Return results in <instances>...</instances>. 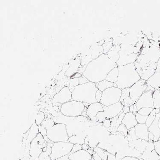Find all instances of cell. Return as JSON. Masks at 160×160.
<instances>
[{"mask_svg":"<svg viewBox=\"0 0 160 160\" xmlns=\"http://www.w3.org/2000/svg\"><path fill=\"white\" fill-rule=\"evenodd\" d=\"M106 53H103L88 64L82 75L90 82H99L106 79L111 70L116 66Z\"/></svg>","mask_w":160,"mask_h":160,"instance_id":"cell-1","label":"cell"},{"mask_svg":"<svg viewBox=\"0 0 160 160\" xmlns=\"http://www.w3.org/2000/svg\"><path fill=\"white\" fill-rule=\"evenodd\" d=\"M160 58V49L153 45H148L143 48L134 64L136 69L156 70Z\"/></svg>","mask_w":160,"mask_h":160,"instance_id":"cell-2","label":"cell"},{"mask_svg":"<svg viewBox=\"0 0 160 160\" xmlns=\"http://www.w3.org/2000/svg\"><path fill=\"white\" fill-rule=\"evenodd\" d=\"M119 75L118 81L114 83V87L122 89L130 88L141 79L134 63L118 66Z\"/></svg>","mask_w":160,"mask_h":160,"instance_id":"cell-3","label":"cell"},{"mask_svg":"<svg viewBox=\"0 0 160 160\" xmlns=\"http://www.w3.org/2000/svg\"><path fill=\"white\" fill-rule=\"evenodd\" d=\"M98 88L95 83L89 82L75 87L72 93V100L88 104L97 102L96 94Z\"/></svg>","mask_w":160,"mask_h":160,"instance_id":"cell-4","label":"cell"},{"mask_svg":"<svg viewBox=\"0 0 160 160\" xmlns=\"http://www.w3.org/2000/svg\"><path fill=\"white\" fill-rule=\"evenodd\" d=\"M46 136L50 141L55 143L59 142H68L69 137L65 123H55L47 132Z\"/></svg>","mask_w":160,"mask_h":160,"instance_id":"cell-5","label":"cell"},{"mask_svg":"<svg viewBox=\"0 0 160 160\" xmlns=\"http://www.w3.org/2000/svg\"><path fill=\"white\" fill-rule=\"evenodd\" d=\"M85 108L82 102L72 100L62 105L60 112L66 117L75 118L82 115Z\"/></svg>","mask_w":160,"mask_h":160,"instance_id":"cell-6","label":"cell"},{"mask_svg":"<svg viewBox=\"0 0 160 160\" xmlns=\"http://www.w3.org/2000/svg\"><path fill=\"white\" fill-rule=\"evenodd\" d=\"M74 145L68 142L53 143L49 157L51 160H56L69 155Z\"/></svg>","mask_w":160,"mask_h":160,"instance_id":"cell-7","label":"cell"},{"mask_svg":"<svg viewBox=\"0 0 160 160\" xmlns=\"http://www.w3.org/2000/svg\"><path fill=\"white\" fill-rule=\"evenodd\" d=\"M122 91L116 87H111L102 92L100 103L103 106H108L118 103L121 99Z\"/></svg>","mask_w":160,"mask_h":160,"instance_id":"cell-8","label":"cell"},{"mask_svg":"<svg viewBox=\"0 0 160 160\" xmlns=\"http://www.w3.org/2000/svg\"><path fill=\"white\" fill-rule=\"evenodd\" d=\"M155 91V89L148 85L145 92L135 103L138 111L143 108H151L154 109L152 96Z\"/></svg>","mask_w":160,"mask_h":160,"instance_id":"cell-9","label":"cell"},{"mask_svg":"<svg viewBox=\"0 0 160 160\" xmlns=\"http://www.w3.org/2000/svg\"><path fill=\"white\" fill-rule=\"evenodd\" d=\"M71 100H72V92L68 86H65L53 97L52 106L61 107L62 105Z\"/></svg>","mask_w":160,"mask_h":160,"instance_id":"cell-10","label":"cell"},{"mask_svg":"<svg viewBox=\"0 0 160 160\" xmlns=\"http://www.w3.org/2000/svg\"><path fill=\"white\" fill-rule=\"evenodd\" d=\"M148 84L147 81L141 79L130 88V97L135 103L145 92Z\"/></svg>","mask_w":160,"mask_h":160,"instance_id":"cell-11","label":"cell"},{"mask_svg":"<svg viewBox=\"0 0 160 160\" xmlns=\"http://www.w3.org/2000/svg\"><path fill=\"white\" fill-rule=\"evenodd\" d=\"M103 113L106 119H110L120 116L122 112L123 106L121 102H118L111 106H106L102 105Z\"/></svg>","mask_w":160,"mask_h":160,"instance_id":"cell-12","label":"cell"},{"mask_svg":"<svg viewBox=\"0 0 160 160\" xmlns=\"http://www.w3.org/2000/svg\"><path fill=\"white\" fill-rule=\"evenodd\" d=\"M138 53H129L125 51H119L120 58L116 62L118 66H124L128 64L134 63L137 59Z\"/></svg>","mask_w":160,"mask_h":160,"instance_id":"cell-13","label":"cell"},{"mask_svg":"<svg viewBox=\"0 0 160 160\" xmlns=\"http://www.w3.org/2000/svg\"><path fill=\"white\" fill-rule=\"evenodd\" d=\"M44 148H46L44 137L41 134L38 133L37 136L31 142L30 153H32L34 151V153L39 155L42 152V149Z\"/></svg>","mask_w":160,"mask_h":160,"instance_id":"cell-14","label":"cell"},{"mask_svg":"<svg viewBox=\"0 0 160 160\" xmlns=\"http://www.w3.org/2000/svg\"><path fill=\"white\" fill-rule=\"evenodd\" d=\"M100 112H103L102 105L100 102H96L89 105L86 109V114L88 117L93 122H96L97 114Z\"/></svg>","mask_w":160,"mask_h":160,"instance_id":"cell-15","label":"cell"},{"mask_svg":"<svg viewBox=\"0 0 160 160\" xmlns=\"http://www.w3.org/2000/svg\"><path fill=\"white\" fill-rule=\"evenodd\" d=\"M135 133L138 138L141 140L149 141V131L145 124H138L135 127Z\"/></svg>","mask_w":160,"mask_h":160,"instance_id":"cell-16","label":"cell"},{"mask_svg":"<svg viewBox=\"0 0 160 160\" xmlns=\"http://www.w3.org/2000/svg\"><path fill=\"white\" fill-rule=\"evenodd\" d=\"M92 158L89 152L83 149L68 155L70 160H91Z\"/></svg>","mask_w":160,"mask_h":160,"instance_id":"cell-17","label":"cell"},{"mask_svg":"<svg viewBox=\"0 0 160 160\" xmlns=\"http://www.w3.org/2000/svg\"><path fill=\"white\" fill-rule=\"evenodd\" d=\"M160 118V112L156 114V118L151 125L148 127V130L153 134L155 138L153 142L158 141L160 137V129L158 127V121Z\"/></svg>","mask_w":160,"mask_h":160,"instance_id":"cell-18","label":"cell"},{"mask_svg":"<svg viewBox=\"0 0 160 160\" xmlns=\"http://www.w3.org/2000/svg\"><path fill=\"white\" fill-rule=\"evenodd\" d=\"M122 122L125 125L128 130L134 128L138 124L135 115L130 112L125 114L122 119Z\"/></svg>","mask_w":160,"mask_h":160,"instance_id":"cell-19","label":"cell"},{"mask_svg":"<svg viewBox=\"0 0 160 160\" xmlns=\"http://www.w3.org/2000/svg\"><path fill=\"white\" fill-rule=\"evenodd\" d=\"M139 158L141 160H160V156L155 149L146 148Z\"/></svg>","mask_w":160,"mask_h":160,"instance_id":"cell-20","label":"cell"},{"mask_svg":"<svg viewBox=\"0 0 160 160\" xmlns=\"http://www.w3.org/2000/svg\"><path fill=\"white\" fill-rule=\"evenodd\" d=\"M81 60L80 59H76L72 61L71 65L65 72V75L72 77L78 73V69L81 65Z\"/></svg>","mask_w":160,"mask_h":160,"instance_id":"cell-21","label":"cell"},{"mask_svg":"<svg viewBox=\"0 0 160 160\" xmlns=\"http://www.w3.org/2000/svg\"><path fill=\"white\" fill-rule=\"evenodd\" d=\"M121 51V45L117 44V45L113 46L112 48L109 50V51L106 54H107L108 58L112 61L116 63L117 62L119 58H120L119 52V51Z\"/></svg>","mask_w":160,"mask_h":160,"instance_id":"cell-22","label":"cell"},{"mask_svg":"<svg viewBox=\"0 0 160 160\" xmlns=\"http://www.w3.org/2000/svg\"><path fill=\"white\" fill-rule=\"evenodd\" d=\"M147 83L155 90L160 91V73H155L149 78Z\"/></svg>","mask_w":160,"mask_h":160,"instance_id":"cell-23","label":"cell"},{"mask_svg":"<svg viewBox=\"0 0 160 160\" xmlns=\"http://www.w3.org/2000/svg\"><path fill=\"white\" fill-rule=\"evenodd\" d=\"M104 53L103 48L100 46H96L92 48L89 51L88 54L85 55L92 61L98 58L99 56Z\"/></svg>","mask_w":160,"mask_h":160,"instance_id":"cell-24","label":"cell"},{"mask_svg":"<svg viewBox=\"0 0 160 160\" xmlns=\"http://www.w3.org/2000/svg\"><path fill=\"white\" fill-rule=\"evenodd\" d=\"M137 71L141 79L147 81L155 73V70L154 69H137Z\"/></svg>","mask_w":160,"mask_h":160,"instance_id":"cell-25","label":"cell"},{"mask_svg":"<svg viewBox=\"0 0 160 160\" xmlns=\"http://www.w3.org/2000/svg\"><path fill=\"white\" fill-rule=\"evenodd\" d=\"M119 71L118 68V66L116 65L115 68L111 70L109 73H108V75L106 77V80L115 83L118 81V77Z\"/></svg>","mask_w":160,"mask_h":160,"instance_id":"cell-26","label":"cell"},{"mask_svg":"<svg viewBox=\"0 0 160 160\" xmlns=\"http://www.w3.org/2000/svg\"><path fill=\"white\" fill-rule=\"evenodd\" d=\"M113 87H114L113 83L110 82L105 79L99 82L98 88L99 90L103 92L107 89Z\"/></svg>","mask_w":160,"mask_h":160,"instance_id":"cell-27","label":"cell"},{"mask_svg":"<svg viewBox=\"0 0 160 160\" xmlns=\"http://www.w3.org/2000/svg\"><path fill=\"white\" fill-rule=\"evenodd\" d=\"M153 102L154 108H160V91L155 90L153 93Z\"/></svg>","mask_w":160,"mask_h":160,"instance_id":"cell-28","label":"cell"},{"mask_svg":"<svg viewBox=\"0 0 160 160\" xmlns=\"http://www.w3.org/2000/svg\"><path fill=\"white\" fill-rule=\"evenodd\" d=\"M44 119L45 115L44 113L41 111H38L35 119V123L38 126H39L44 121Z\"/></svg>","mask_w":160,"mask_h":160,"instance_id":"cell-29","label":"cell"},{"mask_svg":"<svg viewBox=\"0 0 160 160\" xmlns=\"http://www.w3.org/2000/svg\"><path fill=\"white\" fill-rule=\"evenodd\" d=\"M156 113L155 112V109L154 108L151 113H150V114L148 116V119H147V121H146L145 124L147 126V127H149L152 122H154V120L156 118Z\"/></svg>","mask_w":160,"mask_h":160,"instance_id":"cell-30","label":"cell"},{"mask_svg":"<svg viewBox=\"0 0 160 160\" xmlns=\"http://www.w3.org/2000/svg\"><path fill=\"white\" fill-rule=\"evenodd\" d=\"M55 124V123L53 120L52 119L50 118L46 119V120L44 119V121H43V122H42L41 125L48 130V129H49L50 128H51V127L54 125Z\"/></svg>","mask_w":160,"mask_h":160,"instance_id":"cell-31","label":"cell"},{"mask_svg":"<svg viewBox=\"0 0 160 160\" xmlns=\"http://www.w3.org/2000/svg\"><path fill=\"white\" fill-rule=\"evenodd\" d=\"M121 91H122V94L119 101V102H122L127 98L130 97V88L122 89H121Z\"/></svg>","mask_w":160,"mask_h":160,"instance_id":"cell-32","label":"cell"},{"mask_svg":"<svg viewBox=\"0 0 160 160\" xmlns=\"http://www.w3.org/2000/svg\"><path fill=\"white\" fill-rule=\"evenodd\" d=\"M153 109L154 108H141L138 112V113L142 116H148Z\"/></svg>","mask_w":160,"mask_h":160,"instance_id":"cell-33","label":"cell"},{"mask_svg":"<svg viewBox=\"0 0 160 160\" xmlns=\"http://www.w3.org/2000/svg\"><path fill=\"white\" fill-rule=\"evenodd\" d=\"M118 132L121 133V135H123L125 137H126L128 135V130L127 129L125 125L123 123H121L118 128L117 131Z\"/></svg>","mask_w":160,"mask_h":160,"instance_id":"cell-34","label":"cell"},{"mask_svg":"<svg viewBox=\"0 0 160 160\" xmlns=\"http://www.w3.org/2000/svg\"><path fill=\"white\" fill-rule=\"evenodd\" d=\"M148 117L142 116V115L139 114L138 113L135 115V118H136L137 121L138 122V124H145Z\"/></svg>","mask_w":160,"mask_h":160,"instance_id":"cell-35","label":"cell"},{"mask_svg":"<svg viewBox=\"0 0 160 160\" xmlns=\"http://www.w3.org/2000/svg\"><path fill=\"white\" fill-rule=\"evenodd\" d=\"M112 43V42H108L102 44V47L103 48L104 53H107L109 51L113 46Z\"/></svg>","mask_w":160,"mask_h":160,"instance_id":"cell-36","label":"cell"},{"mask_svg":"<svg viewBox=\"0 0 160 160\" xmlns=\"http://www.w3.org/2000/svg\"><path fill=\"white\" fill-rule=\"evenodd\" d=\"M121 103H122V104L124 106H126L130 107V106L135 104V102L130 97H129L125 99Z\"/></svg>","mask_w":160,"mask_h":160,"instance_id":"cell-37","label":"cell"},{"mask_svg":"<svg viewBox=\"0 0 160 160\" xmlns=\"http://www.w3.org/2000/svg\"><path fill=\"white\" fill-rule=\"evenodd\" d=\"M79 85V78H71L70 81V86L76 87Z\"/></svg>","mask_w":160,"mask_h":160,"instance_id":"cell-38","label":"cell"},{"mask_svg":"<svg viewBox=\"0 0 160 160\" xmlns=\"http://www.w3.org/2000/svg\"><path fill=\"white\" fill-rule=\"evenodd\" d=\"M82 149V145L74 144L73 149H72V151L71 152L70 154H69V155H70V154L76 152L78 151L81 150V149Z\"/></svg>","mask_w":160,"mask_h":160,"instance_id":"cell-39","label":"cell"},{"mask_svg":"<svg viewBox=\"0 0 160 160\" xmlns=\"http://www.w3.org/2000/svg\"><path fill=\"white\" fill-rule=\"evenodd\" d=\"M38 131H39V133L41 134L44 137L46 135L47 130L46 128L42 127L41 125H40L38 126Z\"/></svg>","mask_w":160,"mask_h":160,"instance_id":"cell-40","label":"cell"},{"mask_svg":"<svg viewBox=\"0 0 160 160\" xmlns=\"http://www.w3.org/2000/svg\"><path fill=\"white\" fill-rule=\"evenodd\" d=\"M155 146V150L156 152L160 156V141H157L154 142Z\"/></svg>","mask_w":160,"mask_h":160,"instance_id":"cell-41","label":"cell"},{"mask_svg":"<svg viewBox=\"0 0 160 160\" xmlns=\"http://www.w3.org/2000/svg\"><path fill=\"white\" fill-rule=\"evenodd\" d=\"M102 92H101L98 90L96 92L95 95V98L97 102H100V100H101L102 96Z\"/></svg>","mask_w":160,"mask_h":160,"instance_id":"cell-42","label":"cell"},{"mask_svg":"<svg viewBox=\"0 0 160 160\" xmlns=\"http://www.w3.org/2000/svg\"><path fill=\"white\" fill-rule=\"evenodd\" d=\"M79 85H82V84H83L86 83H88L89 82V81L83 75L82 76L81 78H79Z\"/></svg>","mask_w":160,"mask_h":160,"instance_id":"cell-43","label":"cell"},{"mask_svg":"<svg viewBox=\"0 0 160 160\" xmlns=\"http://www.w3.org/2000/svg\"><path fill=\"white\" fill-rule=\"evenodd\" d=\"M103 126L106 128H108L111 127V121L110 119H106L102 122Z\"/></svg>","mask_w":160,"mask_h":160,"instance_id":"cell-44","label":"cell"},{"mask_svg":"<svg viewBox=\"0 0 160 160\" xmlns=\"http://www.w3.org/2000/svg\"><path fill=\"white\" fill-rule=\"evenodd\" d=\"M87 65H80L79 66V69H78V73L82 74L84 72H85V70L87 66Z\"/></svg>","mask_w":160,"mask_h":160,"instance_id":"cell-45","label":"cell"},{"mask_svg":"<svg viewBox=\"0 0 160 160\" xmlns=\"http://www.w3.org/2000/svg\"><path fill=\"white\" fill-rule=\"evenodd\" d=\"M121 160H141L138 157H132V156H126L123 158Z\"/></svg>","mask_w":160,"mask_h":160,"instance_id":"cell-46","label":"cell"},{"mask_svg":"<svg viewBox=\"0 0 160 160\" xmlns=\"http://www.w3.org/2000/svg\"><path fill=\"white\" fill-rule=\"evenodd\" d=\"M154 138L155 136L152 133L149 132V142H154Z\"/></svg>","mask_w":160,"mask_h":160,"instance_id":"cell-47","label":"cell"},{"mask_svg":"<svg viewBox=\"0 0 160 160\" xmlns=\"http://www.w3.org/2000/svg\"><path fill=\"white\" fill-rule=\"evenodd\" d=\"M155 73H160V58L157 62V68L155 70Z\"/></svg>","mask_w":160,"mask_h":160,"instance_id":"cell-48","label":"cell"},{"mask_svg":"<svg viewBox=\"0 0 160 160\" xmlns=\"http://www.w3.org/2000/svg\"><path fill=\"white\" fill-rule=\"evenodd\" d=\"M122 111H123V112L125 114L129 112H130L129 107L126 106H123V108H122Z\"/></svg>","mask_w":160,"mask_h":160,"instance_id":"cell-49","label":"cell"},{"mask_svg":"<svg viewBox=\"0 0 160 160\" xmlns=\"http://www.w3.org/2000/svg\"><path fill=\"white\" fill-rule=\"evenodd\" d=\"M82 75V74H80V73H77L74 75H73V76L71 77V78H81Z\"/></svg>","mask_w":160,"mask_h":160,"instance_id":"cell-50","label":"cell"},{"mask_svg":"<svg viewBox=\"0 0 160 160\" xmlns=\"http://www.w3.org/2000/svg\"><path fill=\"white\" fill-rule=\"evenodd\" d=\"M133 106H134V110H133V112H138V108L137 107L136 104L135 103V104L133 105Z\"/></svg>","mask_w":160,"mask_h":160,"instance_id":"cell-51","label":"cell"},{"mask_svg":"<svg viewBox=\"0 0 160 160\" xmlns=\"http://www.w3.org/2000/svg\"><path fill=\"white\" fill-rule=\"evenodd\" d=\"M133 110H134V106H130L129 107V110H130V112H133Z\"/></svg>","mask_w":160,"mask_h":160,"instance_id":"cell-52","label":"cell"},{"mask_svg":"<svg viewBox=\"0 0 160 160\" xmlns=\"http://www.w3.org/2000/svg\"><path fill=\"white\" fill-rule=\"evenodd\" d=\"M155 112L156 114H158L160 112V111L159 110V108H155Z\"/></svg>","mask_w":160,"mask_h":160,"instance_id":"cell-53","label":"cell"},{"mask_svg":"<svg viewBox=\"0 0 160 160\" xmlns=\"http://www.w3.org/2000/svg\"><path fill=\"white\" fill-rule=\"evenodd\" d=\"M158 127H159L160 129V118L159 119V120L158 121Z\"/></svg>","mask_w":160,"mask_h":160,"instance_id":"cell-54","label":"cell"},{"mask_svg":"<svg viewBox=\"0 0 160 160\" xmlns=\"http://www.w3.org/2000/svg\"><path fill=\"white\" fill-rule=\"evenodd\" d=\"M158 141H160V137L159 138V139H158Z\"/></svg>","mask_w":160,"mask_h":160,"instance_id":"cell-55","label":"cell"},{"mask_svg":"<svg viewBox=\"0 0 160 160\" xmlns=\"http://www.w3.org/2000/svg\"><path fill=\"white\" fill-rule=\"evenodd\" d=\"M159 110H160V108H159Z\"/></svg>","mask_w":160,"mask_h":160,"instance_id":"cell-56","label":"cell"}]
</instances>
